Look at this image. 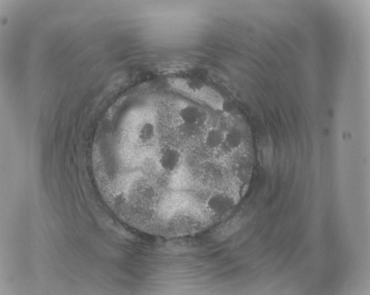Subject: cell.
I'll use <instances>...</instances> for the list:
<instances>
[{
	"instance_id": "4",
	"label": "cell",
	"mask_w": 370,
	"mask_h": 295,
	"mask_svg": "<svg viewBox=\"0 0 370 295\" xmlns=\"http://www.w3.org/2000/svg\"><path fill=\"white\" fill-rule=\"evenodd\" d=\"M155 136L154 125L150 123H145L142 126L139 132V137L143 142H148L153 139Z\"/></svg>"
},
{
	"instance_id": "3",
	"label": "cell",
	"mask_w": 370,
	"mask_h": 295,
	"mask_svg": "<svg viewBox=\"0 0 370 295\" xmlns=\"http://www.w3.org/2000/svg\"><path fill=\"white\" fill-rule=\"evenodd\" d=\"M224 135L218 129L212 128L204 137L206 146L212 150L219 148L224 143Z\"/></svg>"
},
{
	"instance_id": "1",
	"label": "cell",
	"mask_w": 370,
	"mask_h": 295,
	"mask_svg": "<svg viewBox=\"0 0 370 295\" xmlns=\"http://www.w3.org/2000/svg\"><path fill=\"white\" fill-rule=\"evenodd\" d=\"M243 141V133L238 128H231L224 135V143L232 150H235L241 147Z\"/></svg>"
},
{
	"instance_id": "2",
	"label": "cell",
	"mask_w": 370,
	"mask_h": 295,
	"mask_svg": "<svg viewBox=\"0 0 370 295\" xmlns=\"http://www.w3.org/2000/svg\"><path fill=\"white\" fill-rule=\"evenodd\" d=\"M179 116L185 124L193 125L199 120L200 111L196 106L188 105L180 110Z\"/></svg>"
}]
</instances>
